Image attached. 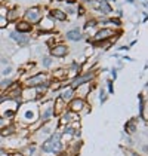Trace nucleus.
Masks as SVG:
<instances>
[{
	"mask_svg": "<svg viewBox=\"0 0 148 156\" xmlns=\"http://www.w3.org/2000/svg\"><path fill=\"white\" fill-rule=\"evenodd\" d=\"M9 37L16 42V45H19V46H27L28 43H30V36L28 34H25V33H18V31H12Z\"/></svg>",
	"mask_w": 148,
	"mask_h": 156,
	"instance_id": "nucleus-13",
	"label": "nucleus"
},
{
	"mask_svg": "<svg viewBox=\"0 0 148 156\" xmlns=\"http://www.w3.org/2000/svg\"><path fill=\"white\" fill-rule=\"evenodd\" d=\"M113 36H116V30H113L110 27H102L93 34L92 42H101V40H110Z\"/></svg>",
	"mask_w": 148,
	"mask_h": 156,
	"instance_id": "nucleus-9",
	"label": "nucleus"
},
{
	"mask_svg": "<svg viewBox=\"0 0 148 156\" xmlns=\"http://www.w3.org/2000/svg\"><path fill=\"white\" fill-rule=\"evenodd\" d=\"M95 79V73L92 72H86V73H79L76 77H74L73 80L70 82V86L76 89V88H79L80 85H85V83H90V80H93Z\"/></svg>",
	"mask_w": 148,
	"mask_h": 156,
	"instance_id": "nucleus-7",
	"label": "nucleus"
},
{
	"mask_svg": "<svg viewBox=\"0 0 148 156\" xmlns=\"http://www.w3.org/2000/svg\"><path fill=\"white\" fill-rule=\"evenodd\" d=\"M12 72H13V69H12V67H6V69L3 70V74H5V76H8V74H11Z\"/></svg>",
	"mask_w": 148,
	"mask_h": 156,
	"instance_id": "nucleus-28",
	"label": "nucleus"
},
{
	"mask_svg": "<svg viewBox=\"0 0 148 156\" xmlns=\"http://www.w3.org/2000/svg\"><path fill=\"white\" fill-rule=\"evenodd\" d=\"M65 37H67L68 40H71V42H80V40L85 39V34H83V30H82V28L76 27V28L68 30V31L65 33Z\"/></svg>",
	"mask_w": 148,
	"mask_h": 156,
	"instance_id": "nucleus-14",
	"label": "nucleus"
},
{
	"mask_svg": "<svg viewBox=\"0 0 148 156\" xmlns=\"http://www.w3.org/2000/svg\"><path fill=\"white\" fill-rule=\"evenodd\" d=\"M15 28H16L15 31H18V33H25V34H28V33L33 31L34 25H31L30 23H27V21H16Z\"/></svg>",
	"mask_w": 148,
	"mask_h": 156,
	"instance_id": "nucleus-17",
	"label": "nucleus"
},
{
	"mask_svg": "<svg viewBox=\"0 0 148 156\" xmlns=\"http://www.w3.org/2000/svg\"><path fill=\"white\" fill-rule=\"evenodd\" d=\"M126 131L129 132V134H132V132H135V131H136L135 120H130L129 123H126Z\"/></svg>",
	"mask_w": 148,
	"mask_h": 156,
	"instance_id": "nucleus-22",
	"label": "nucleus"
},
{
	"mask_svg": "<svg viewBox=\"0 0 148 156\" xmlns=\"http://www.w3.org/2000/svg\"><path fill=\"white\" fill-rule=\"evenodd\" d=\"M86 106H87L86 100H82V98L74 97L73 100L67 104V110L71 112V113H83V110H85Z\"/></svg>",
	"mask_w": 148,
	"mask_h": 156,
	"instance_id": "nucleus-8",
	"label": "nucleus"
},
{
	"mask_svg": "<svg viewBox=\"0 0 148 156\" xmlns=\"http://www.w3.org/2000/svg\"><path fill=\"white\" fill-rule=\"evenodd\" d=\"M48 80H49V76H48L46 73L40 72V73L33 74V76H30V77H27L24 80V85L27 88H37L39 85L45 83V82H48Z\"/></svg>",
	"mask_w": 148,
	"mask_h": 156,
	"instance_id": "nucleus-6",
	"label": "nucleus"
},
{
	"mask_svg": "<svg viewBox=\"0 0 148 156\" xmlns=\"http://www.w3.org/2000/svg\"><path fill=\"white\" fill-rule=\"evenodd\" d=\"M42 64H43L45 69H49L50 66H52V58H50V57H45L43 61H42Z\"/></svg>",
	"mask_w": 148,
	"mask_h": 156,
	"instance_id": "nucleus-23",
	"label": "nucleus"
},
{
	"mask_svg": "<svg viewBox=\"0 0 148 156\" xmlns=\"http://www.w3.org/2000/svg\"><path fill=\"white\" fill-rule=\"evenodd\" d=\"M12 83H13L12 79H5V80H2V82H0V89H2V91H6V89H8Z\"/></svg>",
	"mask_w": 148,
	"mask_h": 156,
	"instance_id": "nucleus-21",
	"label": "nucleus"
},
{
	"mask_svg": "<svg viewBox=\"0 0 148 156\" xmlns=\"http://www.w3.org/2000/svg\"><path fill=\"white\" fill-rule=\"evenodd\" d=\"M68 46L65 45V43H56L53 48L50 49V55L53 57V58H64L67 54H68Z\"/></svg>",
	"mask_w": 148,
	"mask_h": 156,
	"instance_id": "nucleus-12",
	"label": "nucleus"
},
{
	"mask_svg": "<svg viewBox=\"0 0 148 156\" xmlns=\"http://www.w3.org/2000/svg\"><path fill=\"white\" fill-rule=\"evenodd\" d=\"M9 156H24L21 152H13V153H9Z\"/></svg>",
	"mask_w": 148,
	"mask_h": 156,
	"instance_id": "nucleus-29",
	"label": "nucleus"
},
{
	"mask_svg": "<svg viewBox=\"0 0 148 156\" xmlns=\"http://www.w3.org/2000/svg\"><path fill=\"white\" fill-rule=\"evenodd\" d=\"M8 20H6V16H3V15H0V28H5V27H8Z\"/></svg>",
	"mask_w": 148,
	"mask_h": 156,
	"instance_id": "nucleus-25",
	"label": "nucleus"
},
{
	"mask_svg": "<svg viewBox=\"0 0 148 156\" xmlns=\"http://www.w3.org/2000/svg\"><path fill=\"white\" fill-rule=\"evenodd\" d=\"M58 97L61 98L64 103H67V104H68V103L73 100L74 97H76V92H74L73 88L68 85V86H62L61 89L58 91Z\"/></svg>",
	"mask_w": 148,
	"mask_h": 156,
	"instance_id": "nucleus-11",
	"label": "nucleus"
},
{
	"mask_svg": "<svg viewBox=\"0 0 148 156\" xmlns=\"http://www.w3.org/2000/svg\"><path fill=\"white\" fill-rule=\"evenodd\" d=\"M126 156H141L138 152H133V150H130V149H126Z\"/></svg>",
	"mask_w": 148,
	"mask_h": 156,
	"instance_id": "nucleus-27",
	"label": "nucleus"
},
{
	"mask_svg": "<svg viewBox=\"0 0 148 156\" xmlns=\"http://www.w3.org/2000/svg\"><path fill=\"white\" fill-rule=\"evenodd\" d=\"M39 98V94L36 92V88H27L21 89V101L24 103H31V101H36Z\"/></svg>",
	"mask_w": 148,
	"mask_h": 156,
	"instance_id": "nucleus-10",
	"label": "nucleus"
},
{
	"mask_svg": "<svg viewBox=\"0 0 148 156\" xmlns=\"http://www.w3.org/2000/svg\"><path fill=\"white\" fill-rule=\"evenodd\" d=\"M74 92H76V97H77V98L86 100L87 97H89V94L92 92V89H90V83L80 85L79 88H76V89H74Z\"/></svg>",
	"mask_w": 148,
	"mask_h": 156,
	"instance_id": "nucleus-15",
	"label": "nucleus"
},
{
	"mask_svg": "<svg viewBox=\"0 0 148 156\" xmlns=\"http://www.w3.org/2000/svg\"><path fill=\"white\" fill-rule=\"evenodd\" d=\"M62 149H64V143L61 141V134H56V132H53L48 140H45L42 143V152L43 153L58 155L62 152Z\"/></svg>",
	"mask_w": 148,
	"mask_h": 156,
	"instance_id": "nucleus-2",
	"label": "nucleus"
},
{
	"mask_svg": "<svg viewBox=\"0 0 148 156\" xmlns=\"http://www.w3.org/2000/svg\"><path fill=\"white\" fill-rule=\"evenodd\" d=\"M114 24L116 27H120L122 25V23H120V18H108V24Z\"/></svg>",
	"mask_w": 148,
	"mask_h": 156,
	"instance_id": "nucleus-24",
	"label": "nucleus"
},
{
	"mask_svg": "<svg viewBox=\"0 0 148 156\" xmlns=\"http://www.w3.org/2000/svg\"><path fill=\"white\" fill-rule=\"evenodd\" d=\"M52 120L46 122V123H42V126H40V128H37L36 132H34V135H33L34 141L43 143L45 140H48L50 135L55 132V126H56V125H52Z\"/></svg>",
	"mask_w": 148,
	"mask_h": 156,
	"instance_id": "nucleus-3",
	"label": "nucleus"
},
{
	"mask_svg": "<svg viewBox=\"0 0 148 156\" xmlns=\"http://www.w3.org/2000/svg\"><path fill=\"white\" fill-rule=\"evenodd\" d=\"M55 118V112H53V101L46 100L45 103H42L39 106V120L42 123H46Z\"/></svg>",
	"mask_w": 148,
	"mask_h": 156,
	"instance_id": "nucleus-4",
	"label": "nucleus"
},
{
	"mask_svg": "<svg viewBox=\"0 0 148 156\" xmlns=\"http://www.w3.org/2000/svg\"><path fill=\"white\" fill-rule=\"evenodd\" d=\"M24 18L27 23H30L31 25H36V24H39V21L43 18V11H42L40 6H31V8H28V9L25 11Z\"/></svg>",
	"mask_w": 148,
	"mask_h": 156,
	"instance_id": "nucleus-5",
	"label": "nucleus"
},
{
	"mask_svg": "<svg viewBox=\"0 0 148 156\" xmlns=\"http://www.w3.org/2000/svg\"><path fill=\"white\" fill-rule=\"evenodd\" d=\"M98 11L102 13V16H107V15H110V13L113 12L111 6L108 5V0H99V3H98Z\"/></svg>",
	"mask_w": 148,
	"mask_h": 156,
	"instance_id": "nucleus-18",
	"label": "nucleus"
},
{
	"mask_svg": "<svg viewBox=\"0 0 148 156\" xmlns=\"http://www.w3.org/2000/svg\"><path fill=\"white\" fill-rule=\"evenodd\" d=\"M49 16L53 21H59V23H65L67 18H68V15L64 12L62 9H56V8H55V9H50Z\"/></svg>",
	"mask_w": 148,
	"mask_h": 156,
	"instance_id": "nucleus-16",
	"label": "nucleus"
},
{
	"mask_svg": "<svg viewBox=\"0 0 148 156\" xmlns=\"http://www.w3.org/2000/svg\"><path fill=\"white\" fill-rule=\"evenodd\" d=\"M16 132V128H15V125L13 123H9V125H6L5 128H2L0 129V137H11V135H13Z\"/></svg>",
	"mask_w": 148,
	"mask_h": 156,
	"instance_id": "nucleus-19",
	"label": "nucleus"
},
{
	"mask_svg": "<svg viewBox=\"0 0 148 156\" xmlns=\"http://www.w3.org/2000/svg\"><path fill=\"white\" fill-rule=\"evenodd\" d=\"M98 25V21H96V18H90V20H87L86 23H85V27H83V30H89L90 27H96Z\"/></svg>",
	"mask_w": 148,
	"mask_h": 156,
	"instance_id": "nucleus-20",
	"label": "nucleus"
},
{
	"mask_svg": "<svg viewBox=\"0 0 148 156\" xmlns=\"http://www.w3.org/2000/svg\"><path fill=\"white\" fill-rule=\"evenodd\" d=\"M6 125H9V120L5 119L3 116H0V129H2V128H5Z\"/></svg>",
	"mask_w": 148,
	"mask_h": 156,
	"instance_id": "nucleus-26",
	"label": "nucleus"
},
{
	"mask_svg": "<svg viewBox=\"0 0 148 156\" xmlns=\"http://www.w3.org/2000/svg\"><path fill=\"white\" fill-rule=\"evenodd\" d=\"M16 113L19 116V122H22L24 125H33L34 122L39 120V106L34 101L25 103L24 106L18 107Z\"/></svg>",
	"mask_w": 148,
	"mask_h": 156,
	"instance_id": "nucleus-1",
	"label": "nucleus"
}]
</instances>
